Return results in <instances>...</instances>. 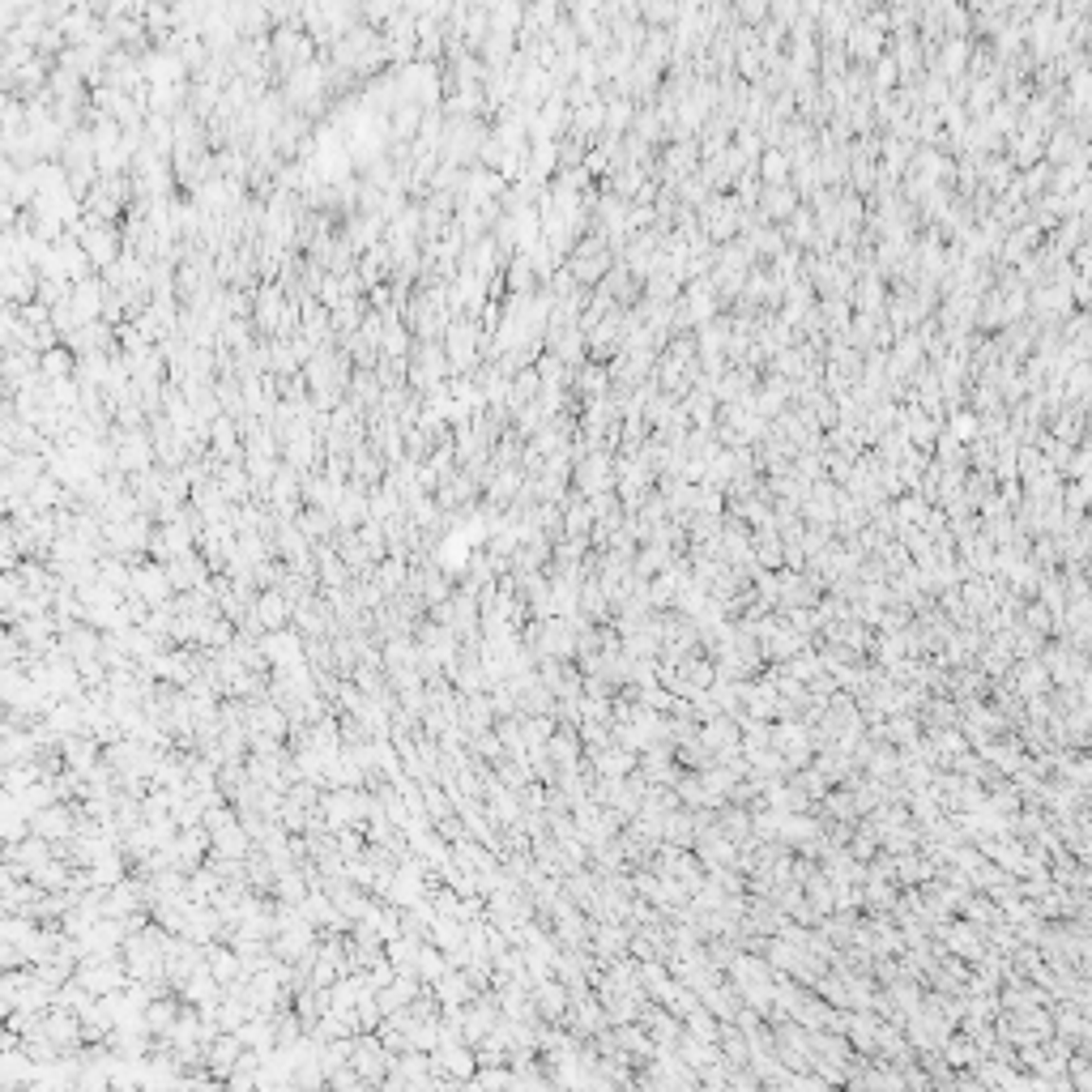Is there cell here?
I'll use <instances>...</instances> for the list:
<instances>
[{
    "label": "cell",
    "mask_w": 1092,
    "mask_h": 1092,
    "mask_svg": "<svg viewBox=\"0 0 1092 1092\" xmlns=\"http://www.w3.org/2000/svg\"><path fill=\"white\" fill-rule=\"evenodd\" d=\"M533 1007H538L542 1020H560L564 1007H568V994H564L560 981H533Z\"/></svg>",
    "instance_id": "1"
}]
</instances>
